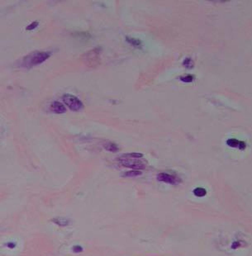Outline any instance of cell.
Returning a JSON list of instances; mask_svg holds the SVG:
<instances>
[{
  "mask_svg": "<svg viewBox=\"0 0 252 256\" xmlns=\"http://www.w3.org/2000/svg\"><path fill=\"white\" fill-rule=\"evenodd\" d=\"M50 56V53L48 51H34L29 55H26L22 60V65L24 67L30 68L41 65L46 61Z\"/></svg>",
  "mask_w": 252,
  "mask_h": 256,
  "instance_id": "cell-1",
  "label": "cell"
},
{
  "mask_svg": "<svg viewBox=\"0 0 252 256\" xmlns=\"http://www.w3.org/2000/svg\"><path fill=\"white\" fill-rule=\"evenodd\" d=\"M100 53L101 49L99 47H96V48H93L92 50H88L82 56L83 61L88 67H98L101 63Z\"/></svg>",
  "mask_w": 252,
  "mask_h": 256,
  "instance_id": "cell-2",
  "label": "cell"
},
{
  "mask_svg": "<svg viewBox=\"0 0 252 256\" xmlns=\"http://www.w3.org/2000/svg\"><path fill=\"white\" fill-rule=\"evenodd\" d=\"M62 99L64 101V103L72 111L78 112V111H80L84 108V104H83L82 101H80L75 95H72L70 93H65L62 97Z\"/></svg>",
  "mask_w": 252,
  "mask_h": 256,
  "instance_id": "cell-3",
  "label": "cell"
},
{
  "mask_svg": "<svg viewBox=\"0 0 252 256\" xmlns=\"http://www.w3.org/2000/svg\"><path fill=\"white\" fill-rule=\"evenodd\" d=\"M119 163L121 165L131 169L132 170H142L146 169V164L142 161H140L137 159H129V158H123L121 157L118 159Z\"/></svg>",
  "mask_w": 252,
  "mask_h": 256,
  "instance_id": "cell-4",
  "label": "cell"
},
{
  "mask_svg": "<svg viewBox=\"0 0 252 256\" xmlns=\"http://www.w3.org/2000/svg\"><path fill=\"white\" fill-rule=\"evenodd\" d=\"M156 179L160 182L169 184H177L179 183V181H180L176 177L174 176L172 174H169L168 173H160L157 174Z\"/></svg>",
  "mask_w": 252,
  "mask_h": 256,
  "instance_id": "cell-5",
  "label": "cell"
},
{
  "mask_svg": "<svg viewBox=\"0 0 252 256\" xmlns=\"http://www.w3.org/2000/svg\"><path fill=\"white\" fill-rule=\"evenodd\" d=\"M227 145L231 147H234V148H238L241 151H243L246 148V144L244 141H238L236 139H229L227 141Z\"/></svg>",
  "mask_w": 252,
  "mask_h": 256,
  "instance_id": "cell-6",
  "label": "cell"
},
{
  "mask_svg": "<svg viewBox=\"0 0 252 256\" xmlns=\"http://www.w3.org/2000/svg\"><path fill=\"white\" fill-rule=\"evenodd\" d=\"M50 109L53 113H65L66 112V108L64 104H62L61 103H60L58 101H54L51 105H50Z\"/></svg>",
  "mask_w": 252,
  "mask_h": 256,
  "instance_id": "cell-7",
  "label": "cell"
},
{
  "mask_svg": "<svg viewBox=\"0 0 252 256\" xmlns=\"http://www.w3.org/2000/svg\"><path fill=\"white\" fill-rule=\"evenodd\" d=\"M51 221L60 227H67L70 224V220L63 217H57L52 219Z\"/></svg>",
  "mask_w": 252,
  "mask_h": 256,
  "instance_id": "cell-8",
  "label": "cell"
},
{
  "mask_svg": "<svg viewBox=\"0 0 252 256\" xmlns=\"http://www.w3.org/2000/svg\"><path fill=\"white\" fill-rule=\"evenodd\" d=\"M103 146L105 149L106 151H109V152H113V153H116L119 151V147L116 144V143L112 142V141H107L103 144Z\"/></svg>",
  "mask_w": 252,
  "mask_h": 256,
  "instance_id": "cell-9",
  "label": "cell"
},
{
  "mask_svg": "<svg viewBox=\"0 0 252 256\" xmlns=\"http://www.w3.org/2000/svg\"><path fill=\"white\" fill-rule=\"evenodd\" d=\"M126 41L131 46H136V47H140L142 45V42L141 40H139L137 38L130 37H126Z\"/></svg>",
  "mask_w": 252,
  "mask_h": 256,
  "instance_id": "cell-10",
  "label": "cell"
},
{
  "mask_svg": "<svg viewBox=\"0 0 252 256\" xmlns=\"http://www.w3.org/2000/svg\"><path fill=\"white\" fill-rule=\"evenodd\" d=\"M193 193L196 197H202L206 196L207 190L203 188H196L195 189H193Z\"/></svg>",
  "mask_w": 252,
  "mask_h": 256,
  "instance_id": "cell-11",
  "label": "cell"
},
{
  "mask_svg": "<svg viewBox=\"0 0 252 256\" xmlns=\"http://www.w3.org/2000/svg\"><path fill=\"white\" fill-rule=\"evenodd\" d=\"M139 175H141V171H140V170H130V171L123 173L122 177L132 178V177H137Z\"/></svg>",
  "mask_w": 252,
  "mask_h": 256,
  "instance_id": "cell-12",
  "label": "cell"
},
{
  "mask_svg": "<svg viewBox=\"0 0 252 256\" xmlns=\"http://www.w3.org/2000/svg\"><path fill=\"white\" fill-rule=\"evenodd\" d=\"M143 154L141 153H127V154H123L121 157L123 158H129V159H140L142 158Z\"/></svg>",
  "mask_w": 252,
  "mask_h": 256,
  "instance_id": "cell-13",
  "label": "cell"
},
{
  "mask_svg": "<svg viewBox=\"0 0 252 256\" xmlns=\"http://www.w3.org/2000/svg\"><path fill=\"white\" fill-rule=\"evenodd\" d=\"M183 65H184L185 68H187V69H192V68L194 66V63H193V60L191 59V58L187 57V58H185V59L184 60V61H183Z\"/></svg>",
  "mask_w": 252,
  "mask_h": 256,
  "instance_id": "cell-14",
  "label": "cell"
},
{
  "mask_svg": "<svg viewBox=\"0 0 252 256\" xmlns=\"http://www.w3.org/2000/svg\"><path fill=\"white\" fill-rule=\"evenodd\" d=\"M193 79H194V77L192 75H187L181 76L180 78H179V80L182 82H184V83H191L193 80Z\"/></svg>",
  "mask_w": 252,
  "mask_h": 256,
  "instance_id": "cell-15",
  "label": "cell"
},
{
  "mask_svg": "<svg viewBox=\"0 0 252 256\" xmlns=\"http://www.w3.org/2000/svg\"><path fill=\"white\" fill-rule=\"evenodd\" d=\"M38 24H39V22L37 21L33 22H32L30 25H28L27 27H26V30L27 31H32V30H34L36 27H37Z\"/></svg>",
  "mask_w": 252,
  "mask_h": 256,
  "instance_id": "cell-16",
  "label": "cell"
},
{
  "mask_svg": "<svg viewBox=\"0 0 252 256\" xmlns=\"http://www.w3.org/2000/svg\"><path fill=\"white\" fill-rule=\"evenodd\" d=\"M83 250H84L83 247H81L80 245H75L73 247V251L75 252V253H80V252H82Z\"/></svg>",
  "mask_w": 252,
  "mask_h": 256,
  "instance_id": "cell-17",
  "label": "cell"
},
{
  "mask_svg": "<svg viewBox=\"0 0 252 256\" xmlns=\"http://www.w3.org/2000/svg\"><path fill=\"white\" fill-rule=\"evenodd\" d=\"M240 246H241V243L240 242H234V243L232 244V245H231V248L235 250V249H237Z\"/></svg>",
  "mask_w": 252,
  "mask_h": 256,
  "instance_id": "cell-18",
  "label": "cell"
},
{
  "mask_svg": "<svg viewBox=\"0 0 252 256\" xmlns=\"http://www.w3.org/2000/svg\"><path fill=\"white\" fill-rule=\"evenodd\" d=\"M7 246L10 248V249H13V248L16 247V244L13 243V242H9V243L7 244Z\"/></svg>",
  "mask_w": 252,
  "mask_h": 256,
  "instance_id": "cell-19",
  "label": "cell"
}]
</instances>
